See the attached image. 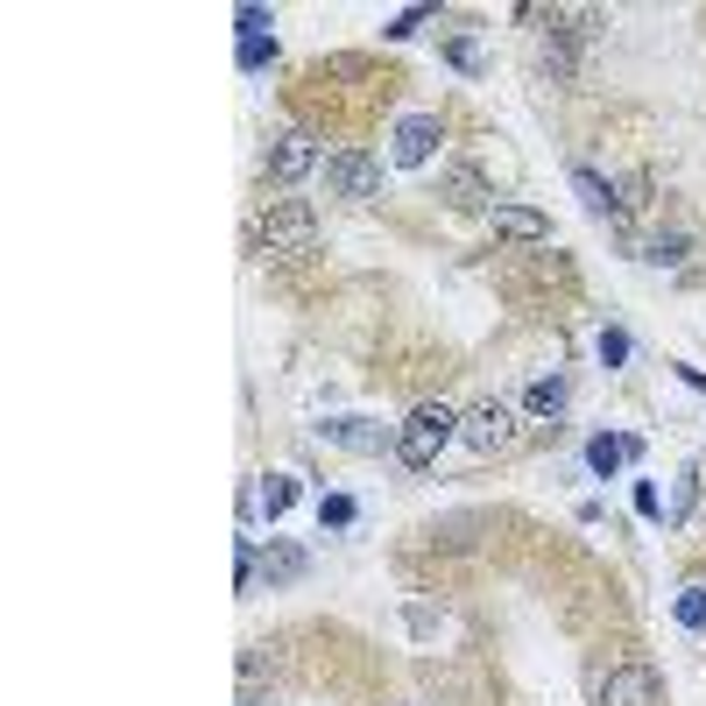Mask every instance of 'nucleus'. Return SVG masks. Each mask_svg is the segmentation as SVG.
<instances>
[{
    "label": "nucleus",
    "mask_w": 706,
    "mask_h": 706,
    "mask_svg": "<svg viewBox=\"0 0 706 706\" xmlns=\"http://www.w3.org/2000/svg\"><path fill=\"white\" fill-rule=\"evenodd\" d=\"M254 254H262V262H276V268L319 254V213H311L304 199H276L262 219H254Z\"/></svg>",
    "instance_id": "obj_1"
},
{
    "label": "nucleus",
    "mask_w": 706,
    "mask_h": 706,
    "mask_svg": "<svg viewBox=\"0 0 706 706\" xmlns=\"http://www.w3.org/2000/svg\"><path fill=\"white\" fill-rule=\"evenodd\" d=\"M459 439V417L445 410V403H417L410 417H403V431H396V459L410 474H431L439 467V453Z\"/></svg>",
    "instance_id": "obj_2"
},
{
    "label": "nucleus",
    "mask_w": 706,
    "mask_h": 706,
    "mask_svg": "<svg viewBox=\"0 0 706 706\" xmlns=\"http://www.w3.org/2000/svg\"><path fill=\"white\" fill-rule=\"evenodd\" d=\"M325 184L347 205H374L382 199V163H374L368 148H333V156H325Z\"/></svg>",
    "instance_id": "obj_3"
},
{
    "label": "nucleus",
    "mask_w": 706,
    "mask_h": 706,
    "mask_svg": "<svg viewBox=\"0 0 706 706\" xmlns=\"http://www.w3.org/2000/svg\"><path fill=\"white\" fill-rule=\"evenodd\" d=\"M594 699L600 706H665V679H657V665H614L594 685Z\"/></svg>",
    "instance_id": "obj_4"
},
{
    "label": "nucleus",
    "mask_w": 706,
    "mask_h": 706,
    "mask_svg": "<svg viewBox=\"0 0 706 706\" xmlns=\"http://www.w3.org/2000/svg\"><path fill=\"white\" fill-rule=\"evenodd\" d=\"M459 439H467L480 459H488V453H508V445H516V410H508V403H480V410L459 417Z\"/></svg>",
    "instance_id": "obj_5"
},
{
    "label": "nucleus",
    "mask_w": 706,
    "mask_h": 706,
    "mask_svg": "<svg viewBox=\"0 0 706 706\" xmlns=\"http://www.w3.org/2000/svg\"><path fill=\"white\" fill-rule=\"evenodd\" d=\"M311 163H319V134H311V128H290V134H276V148H268L262 170H268V184H297Z\"/></svg>",
    "instance_id": "obj_6"
},
{
    "label": "nucleus",
    "mask_w": 706,
    "mask_h": 706,
    "mask_svg": "<svg viewBox=\"0 0 706 706\" xmlns=\"http://www.w3.org/2000/svg\"><path fill=\"white\" fill-rule=\"evenodd\" d=\"M488 227L502 234V240H523V248H545V240H551V219L537 213V205H494Z\"/></svg>",
    "instance_id": "obj_7"
},
{
    "label": "nucleus",
    "mask_w": 706,
    "mask_h": 706,
    "mask_svg": "<svg viewBox=\"0 0 706 706\" xmlns=\"http://www.w3.org/2000/svg\"><path fill=\"white\" fill-rule=\"evenodd\" d=\"M439 142H445V128H439L431 113L403 120V128H396V163H403V170H417V163H431V156H439Z\"/></svg>",
    "instance_id": "obj_8"
},
{
    "label": "nucleus",
    "mask_w": 706,
    "mask_h": 706,
    "mask_svg": "<svg viewBox=\"0 0 706 706\" xmlns=\"http://www.w3.org/2000/svg\"><path fill=\"white\" fill-rule=\"evenodd\" d=\"M319 431L347 453H382V431H368V417H339V424H319Z\"/></svg>",
    "instance_id": "obj_9"
},
{
    "label": "nucleus",
    "mask_w": 706,
    "mask_h": 706,
    "mask_svg": "<svg viewBox=\"0 0 706 706\" xmlns=\"http://www.w3.org/2000/svg\"><path fill=\"white\" fill-rule=\"evenodd\" d=\"M565 403H573V388L551 374V382H530V396H523V410L530 417H565Z\"/></svg>",
    "instance_id": "obj_10"
},
{
    "label": "nucleus",
    "mask_w": 706,
    "mask_h": 706,
    "mask_svg": "<svg viewBox=\"0 0 706 706\" xmlns=\"http://www.w3.org/2000/svg\"><path fill=\"white\" fill-rule=\"evenodd\" d=\"M636 453H643L636 439H594V445H587V467H594L600 480H608L614 467H622V459H636Z\"/></svg>",
    "instance_id": "obj_11"
},
{
    "label": "nucleus",
    "mask_w": 706,
    "mask_h": 706,
    "mask_svg": "<svg viewBox=\"0 0 706 706\" xmlns=\"http://www.w3.org/2000/svg\"><path fill=\"white\" fill-rule=\"evenodd\" d=\"M304 551L297 545H268V587H290V579H304Z\"/></svg>",
    "instance_id": "obj_12"
},
{
    "label": "nucleus",
    "mask_w": 706,
    "mask_h": 706,
    "mask_svg": "<svg viewBox=\"0 0 706 706\" xmlns=\"http://www.w3.org/2000/svg\"><path fill=\"white\" fill-rule=\"evenodd\" d=\"M290 502H297V480H290V474H268V488H262V516L283 523V516H290Z\"/></svg>",
    "instance_id": "obj_13"
},
{
    "label": "nucleus",
    "mask_w": 706,
    "mask_h": 706,
    "mask_svg": "<svg viewBox=\"0 0 706 706\" xmlns=\"http://www.w3.org/2000/svg\"><path fill=\"white\" fill-rule=\"evenodd\" d=\"M685 248H693L685 234H657L650 248H643V262H650V268H679V262H685Z\"/></svg>",
    "instance_id": "obj_14"
},
{
    "label": "nucleus",
    "mask_w": 706,
    "mask_h": 706,
    "mask_svg": "<svg viewBox=\"0 0 706 706\" xmlns=\"http://www.w3.org/2000/svg\"><path fill=\"white\" fill-rule=\"evenodd\" d=\"M445 199H453V205H480V199H488V184H480V170H467V163H459V170L445 177Z\"/></svg>",
    "instance_id": "obj_15"
},
{
    "label": "nucleus",
    "mask_w": 706,
    "mask_h": 706,
    "mask_svg": "<svg viewBox=\"0 0 706 706\" xmlns=\"http://www.w3.org/2000/svg\"><path fill=\"white\" fill-rule=\"evenodd\" d=\"M573 184H579V199H587V205H594V213H608V219H614V213H622V199H614V191H608V184H600V177H594V170H573Z\"/></svg>",
    "instance_id": "obj_16"
},
{
    "label": "nucleus",
    "mask_w": 706,
    "mask_h": 706,
    "mask_svg": "<svg viewBox=\"0 0 706 706\" xmlns=\"http://www.w3.org/2000/svg\"><path fill=\"white\" fill-rule=\"evenodd\" d=\"M319 523H325V530H347V523H354V494H325V502H319Z\"/></svg>",
    "instance_id": "obj_17"
},
{
    "label": "nucleus",
    "mask_w": 706,
    "mask_h": 706,
    "mask_svg": "<svg viewBox=\"0 0 706 706\" xmlns=\"http://www.w3.org/2000/svg\"><path fill=\"white\" fill-rule=\"evenodd\" d=\"M276 57V36H240V71H262Z\"/></svg>",
    "instance_id": "obj_18"
},
{
    "label": "nucleus",
    "mask_w": 706,
    "mask_h": 706,
    "mask_svg": "<svg viewBox=\"0 0 706 706\" xmlns=\"http://www.w3.org/2000/svg\"><path fill=\"white\" fill-rule=\"evenodd\" d=\"M679 622H685V629H706V579L679 594Z\"/></svg>",
    "instance_id": "obj_19"
},
{
    "label": "nucleus",
    "mask_w": 706,
    "mask_h": 706,
    "mask_svg": "<svg viewBox=\"0 0 706 706\" xmlns=\"http://www.w3.org/2000/svg\"><path fill=\"white\" fill-rule=\"evenodd\" d=\"M424 22H431V8H410V14H396V22H388V36H417Z\"/></svg>",
    "instance_id": "obj_20"
},
{
    "label": "nucleus",
    "mask_w": 706,
    "mask_h": 706,
    "mask_svg": "<svg viewBox=\"0 0 706 706\" xmlns=\"http://www.w3.org/2000/svg\"><path fill=\"white\" fill-rule=\"evenodd\" d=\"M600 360H608V368H614V360H629V333H600Z\"/></svg>",
    "instance_id": "obj_21"
},
{
    "label": "nucleus",
    "mask_w": 706,
    "mask_h": 706,
    "mask_svg": "<svg viewBox=\"0 0 706 706\" xmlns=\"http://www.w3.org/2000/svg\"><path fill=\"white\" fill-rule=\"evenodd\" d=\"M234 22H240V36H268V14H262V8H240Z\"/></svg>",
    "instance_id": "obj_22"
}]
</instances>
